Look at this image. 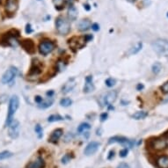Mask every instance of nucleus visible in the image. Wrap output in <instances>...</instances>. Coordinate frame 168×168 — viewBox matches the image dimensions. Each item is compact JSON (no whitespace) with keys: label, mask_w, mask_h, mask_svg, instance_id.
<instances>
[{"label":"nucleus","mask_w":168,"mask_h":168,"mask_svg":"<svg viewBox=\"0 0 168 168\" xmlns=\"http://www.w3.org/2000/svg\"><path fill=\"white\" fill-rule=\"evenodd\" d=\"M152 48L158 55L168 56V41L165 39H158L151 44Z\"/></svg>","instance_id":"nucleus-1"},{"label":"nucleus","mask_w":168,"mask_h":168,"mask_svg":"<svg viewBox=\"0 0 168 168\" xmlns=\"http://www.w3.org/2000/svg\"><path fill=\"white\" fill-rule=\"evenodd\" d=\"M19 100L18 96L16 95H13L11 99H10L9 103V110H8V115H7V119H6V121H5V126H9L10 123L13 121V120L14 114L16 113L17 109L19 108Z\"/></svg>","instance_id":"nucleus-2"},{"label":"nucleus","mask_w":168,"mask_h":168,"mask_svg":"<svg viewBox=\"0 0 168 168\" xmlns=\"http://www.w3.org/2000/svg\"><path fill=\"white\" fill-rule=\"evenodd\" d=\"M56 27L57 32L61 35H67L70 31V22L63 17H58L56 20Z\"/></svg>","instance_id":"nucleus-3"},{"label":"nucleus","mask_w":168,"mask_h":168,"mask_svg":"<svg viewBox=\"0 0 168 168\" xmlns=\"http://www.w3.org/2000/svg\"><path fill=\"white\" fill-rule=\"evenodd\" d=\"M55 48V43L50 41H43L39 45V51L43 56H47L48 54L51 53Z\"/></svg>","instance_id":"nucleus-4"},{"label":"nucleus","mask_w":168,"mask_h":168,"mask_svg":"<svg viewBox=\"0 0 168 168\" xmlns=\"http://www.w3.org/2000/svg\"><path fill=\"white\" fill-rule=\"evenodd\" d=\"M151 147L155 150H163L166 149L168 146L167 141L164 137H159V138H155L154 140L151 142Z\"/></svg>","instance_id":"nucleus-5"},{"label":"nucleus","mask_w":168,"mask_h":168,"mask_svg":"<svg viewBox=\"0 0 168 168\" xmlns=\"http://www.w3.org/2000/svg\"><path fill=\"white\" fill-rule=\"evenodd\" d=\"M86 42L84 36L83 37H73L69 40V45L73 49H79L84 47Z\"/></svg>","instance_id":"nucleus-6"},{"label":"nucleus","mask_w":168,"mask_h":168,"mask_svg":"<svg viewBox=\"0 0 168 168\" xmlns=\"http://www.w3.org/2000/svg\"><path fill=\"white\" fill-rule=\"evenodd\" d=\"M19 130H20V124L19 121L13 120L9 125V135L13 139L17 138L19 135Z\"/></svg>","instance_id":"nucleus-7"},{"label":"nucleus","mask_w":168,"mask_h":168,"mask_svg":"<svg viewBox=\"0 0 168 168\" xmlns=\"http://www.w3.org/2000/svg\"><path fill=\"white\" fill-rule=\"evenodd\" d=\"M17 69L14 67H11L10 69L6 70L5 72V74L3 75L2 77V82L4 84H8L10 82H12L14 79V78L17 75Z\"/></svg>","instance_id":"nucleus-8"},{"label":"nucleus","mask_w":168,"mask_h":168,"mask_svg":"<svg viewBox=\"0 0 168 168\" xmlns=\"http://www.w3.org/2000/svg\"><path fill=\"white\" fill-rule=\"evenodd\" d=\"M113 143H119L122 145H126L128 147H130L132 148V146L134 145V143L132 141L129 140L126 137H123V136H114L109 138L108 141V144H113Z\"/></svg>","instance_id":"nucleus-9"},{"label":"nucleus","mask_w":168,"mask_h":168,"mask_svg":"<svg viewBox=\"0 0 168 168\" xmlns=\"http://www.w3.org/2000/svg\"><path fill=\"white\" fill-rule=\"evenodd\" d=\"M20 45L21 47L23 48L26 51L28 52V54H31L33 55L35 52V45L32 40H29V39H26L23 40L22 42H20Z\"/></svg>","instance_id":"nucleus-10"},{"label":"nucleus","mask_w":168,"mask_h":168,"mask_svg":"<svg viewBox=\"0 0 168 168\" xmlns=\"http://www.w3.org/2000/svg\"><path fill=\"white\" fill-rule=\"evenodd\" d=\"M19 8L18 0H7L5 4V11L10 14H13L17 12Z\"/></svg>","instance_id":"nucleus-11"},{"label":"nucleus","mask_w":168,"mask_h":168,"mask_svg":"<svg viewBox=\"0 0 168 168\" xmlns=\"http://www.w3.org/2000/svg\"><path fill=\"white\" fill-rule=\"evenodd\" d=\"M45 160L42 157H38L36 159L29 162L27 165V168H44L45 167Z\"/></svg>","instance_id":"nucleus-12"},{"label":"nucleus","mask_w":168,"mask_h":168,"mask_svg":"<svg viewBox=\"0 0 168 168\" xmlns=\"http://www.w3.org/2000/svg\"><path fill=\"white\" fill-rule=\"evenodd\" d=\"M99 147V144L97 142H91L90 144L87 145V146L84 149V154L86 156H91L94 154Z\"/></svg>","instance_id":"nucleus-13"},{"label":"nucleus","mask_w":168,"mask_h":168,"mask_svg":"<svg viewBox=\"0 0 168 168\" xmlns=\"http://www.w3.org/2000/svg\"><path fill=\"white\" fill-rule=\"evenodd\" d=\"M117 92L116 91H110L109 93L106 94L104 97V102L107 106H111L113 103L116 100Z\"/></svg>","instance_id":"nucleus-14"},{"label":"nucleus","mask_w":168,"mask_h":168,"mask_svg":"<svg viewBox=\"0 0 168 168\" xmlns=\"http://www.w3.org/2000/svg\"><path fill=\"white\" fill-rule=\"evenodd\" d=\"M94 84L93 83V77L92 76H88L85 78V84L84 86V93L85 94H89V93H92L94 92Z\"/></svg>","instance_id":"nucleus-15"},{"label":"nucleus","mask_w":168,"mask_h":168,"mask_svg":"<svg viewBox=\"0 0 168 168\" xmlns=\"http://www.w3.org/2000/svg\"><path fill=\"white\" fill-rule=\"evenodd\" d=\"M75 85H76V82H75L74 79H71L68 80L65 84H64V85L63 86V88H62L63 94H68V93H70V91L74 88Z\"/></svg>","instance_id":"nucleus-16"},{"label":"nucleus","mask_w":168,"mask_h":168,"mask_svg":"<svg viewBox=\"0 0 168 168\" xmlns=\"http://www.w3.org/2000/svg\"><path fill=\"white\" fill-rule=\"evenodd\" d=\"M91 27H92V22H91V20L88 19H82L79 23V26H78L79 30L81 31V32L87 31L89 28H91Z\"/></svg>","instance_id":"nucleus-17"},{"label":"nucleus","mask_w":168,"mask_h":168,"mask_svg":"<svg viewBox=\"0 0 168 168\" xmlns=\"http://www.w3.org/2000/svg\"><path fill=\"white\" fill-rule=\"evenodd\" d=\"M63 134H64L63 130L62 129H57V130L52 132L51 135L49 137V141L52 142V143H56L57 141L60 139V137L63 135Z\"/></svg>","instance_id":"nucleus-18"},{"label":"nucleus","mask_w":168,"mask_h":168,"mask_svg":"<svg viewBox=\"0 0 168 168\" xmlns=\"http://www.w3.org/2000/svg\"><path fill=\"white\" fill-rule=\"evenodd\" d=\"M157 166L159 168H168V156H161L157 159Z\"/></svg>","instance_id":"nucleus-19"},{"label":"nucleus","mask_w":168,"mask_h":168,"mask_svg":"<svg viewBox=\"0 0 168 168\" xmlns=\"http://www.w3.org/2000/svg\"><path fill=\"white\" fill-rule=\"evenodd\" d=\"M68 17L70 20H76L78 17V10L73 5L70 6V8L68 10Z\"/></svg>","instance_id":"nucleus-20"},{"label":"nucleus","mask_w":168,"mask_h":168,"mask_svg":"<svg viewBox=\"0 0 168 168\" xmlns=\"http://www.w3.org/2000/svg\"><path fill=\"white\" fill-rule=\"evenodd\" d=\"M53 104V99L51 97H48L47 99H43L42 102L38 104V107L40 108H42V109H45V108H49Z\"/></svg>","instance_id":"nucleus-21"},{"label":"nucleus","mask_w":168,"mask_h":168,"mask_svg":"<svg viewBox=\"0 0 168 168\" xmlns=\"http://www.w3.org/2000/svg\"><path fill=\"white\" fill-rule=\"evenodd\" d=\"M148 115V113L145 111H138L135 113L134 115H132V118H134L135 120H141V119H145V117Z\"/></svg>","instance_id":"nucleus-22"},{"label":"nucleus","mask_w":168,"mask_h":168,"mask_svg":"<svg viewBox=\"0 0 168 168\" xmlns=\"http://www.w3.org/2000/svg\"><path fill=\"white\" fill-rule=\"evenodd\" d=\"M41 67H39L37 64H35L34 63H33V66H32V68L30 69V72H29V75H32V76H36V75L40 74L41 73Z\"/></svg>","instance_id":"nucleus-23"},{"label":"nucleus","mask_w":168,"mask_h":168,"mask_svg":"<svg viewBox=\"0 0 168 168\" xmlns=\"http://www.w3.org/2000/svg\"><path fill=\"white\" fill-rule=\"evenodd\" d=\"M142 47H143V43H142V42H138L135 47H133L132 48H130V50L129 52V54H130V55H134V54L138 53V52L142 49Z\"/></svg>","instance_id":"nucleus-24"},{"label":"nucleus","mask_w":168,"mask_h":168,"mask_svg":"<svg viewBox=\"0 0 168 168\" xmlns=\"http://www.w3.org/2000/svg\"><path fill=\"white\" fill-rule=\"evenodd\" d=\"M64 120V117L61 116L59 115H52L50 116L48 118V122H55V121H63Z\"/></svg>","instance_id":"nucleus-25"},{"label":"nucleus","mask_w":168,"mask_h":168,"mask_svg":"<svg viewBox=\"0 0 168 168\" xmlns=\"http://www.w3.org/2000/svg\"><path fill=\"white\" fill-rule=\"evenodd\" d=\"M71 104H72V100L69 98H64L60 100V105L62 107H64V108L70 107Z\"/></svg>","instance_id":"nucleus-26"},{"label":"nucleus","mask_w":168,"mask_h":168,"mask_svg":"<svg viewBox=\"0 0 168 168\" xmlns=\"http://www.w3.org/2000/svg\"><path fill=\"white\" fill-rule=\"evenodd\" d=\"M13 153L11 151H8V150H5V151H2L0 152V160H4V159H7L13 157Z\"/></svg>","instance_id":"nucleus-27"},{"label":"nucleus","mask_w":168,"mask_h":168,"mask_svg":"<svg viewBox=\"0 0 168 168\" xmlns=\"http://www.w3.org/2000/svg\"><path fill=\"white\" fill-rule=\"evenodd\" d=\"M90 128H91V126H90V124H88V123H81L79 126V128H78V132L79 133H83L85 130H90Z\"/></svg>","instance_id":"nucleus-28"},{"label":"nucleus","mask_w":168,"mask_h":168,"mask_svg":"<svg viewBox=\"0 0 168 168\" xmlns=\"http://www.w3.org/2000/svg\"><path fill=\"white\" fill-rule=\"evenodd\" d=\"M161 69H162V65H161L160 63H155L154 64L152 65V68H151L152 72L155 73V74H159Z\"/></svg>","instance_id":"nucleus-29"},{"label":"nucleus","mask_w":168,"mask_h":168,"mask_svg":"<svg viewBox=\"0 0 168 168\" xmlns=\"http://www.w3.org/2000/svg\"><path fill=\"white\" fill-rule=\"evenodd\" d=\"M53 3L56 6V9L60 10L64 7V0H53Z\"/></svg>","instance_id":"nucleus-30"},{"label":"nucleus","mask_w":168,"mask_h":168,"mask_svg":"<svg viewBox=\"0 0 168 168\" xmlns=\"http://www.w3.org/2000/svg\"><path fill=\"white\" fill-rule=\"evenodd\" d=\"M34 130H35V133L37 134L38 138H42V135H43V130H42V128L39 124H37L35 128H34Z\"/></svg>","instance_id":"nucleus-31"},{"label":"nucleus","mask_w":168,"mask_h":168,"mask_svg":"<svg viewBox=\"0 0 168 168\" xmlns=\"http://www.w3.org/2000/svg\"><path fill=\"white\" fill-rule=\"evenodd\" d=\"M105 83L107 84V86H108V87H112V86H114V85L115 84L116 81H115V79H114L112 78H110V79H108L106 80Z\"/></svg>","instance_id":"nucleus-32"},{"label":"nucleus","mask_w":168,"mask_h":168,"mask_svg":"<svg viewBox=\"0 0 168 168\" xmlns=\"http://www.w3.org/2000/svg\"><path fill=\"white\" fill-rule=\"evenodd\" d=\"M128 153H129V150L127 149V148H124V149H122L120 151V157H121V158H125V157H127L128 156Z\"/></svg>","instance_id":"nucleus-33"},{"label":"nucleus","mask_w":168,"mask_h":168,"mask_svg":"<svg viewBox=\"0 0 168 168\" xmlns=\"http://www.w3.org/2000/svg\"><path fill=\"white\" fill-rule=\"evenodd\" d=\"M70 157L69 154L64 155V156L63 157V159H62V163L63 164H67L68 162H70Z\"/></svg>","instance_id":"nucleus-34"},{"label":"nucleus","mask_w":168,"mask_h":168,"mask_svg":"<svg viewBox=\"0 0 168 168\" xmlns=\"http://www.w3.org/2000/svg\"><path fill=\"white\" fill-rule=\"evenodd\" d=\"M161 90L165 94H168V81H166L165 84L161 86Z\"/></svg>","instance_id":"nucleus-35"},{"label":"nucleus","mask_w":168,"mask_h":168,"mask_svg":"<svg viewBox=\"0 0 168 168\" xmlns=\"http://www.w3.org/2000/svg\"><path fill=\"white\" fill-rule=\"evenodd\" d=\"M33 32V30H32V28H31V25L30 24H28L27 25V27H26V33H30Z\"/></svg>","instance_id":"nucleus-36"},{"label":"nucleus","mask_w":168,"mask_h":168,"mask_svg":"<svg viewBox=\"0 0 168 168\" xmlns=\"http://www.w3.org/2000/svg\"><path fill=\"white\" fill-rule=\"evenodd\" d=\"M107 118H108V114H107V113H103V114H101V115H100V121H106Z\"/></svg>","instance_id":"nucleus-37"},{"label":"nucleus","mask_w":168,"mask_h":168,"mask_svg":"<svg viewBox=\"0 0 168 168\" xmlns=\"http://www.w3.org/2000/svg\"><path fill=\"white\" fill-rule=\"evenodd\" d=\"M117 168H130V165H129L128 164L121 163L118 166H117Z\"/></svg>","instance_id":"nucleus-38"},{"label":"nucleus","mask_w":168,"mask_h":168,"mask_svg":"<svg viewBox=\"0 0 168 168\" xmlns=\"http://www.w3.org/2000/svg\"><path fill=\"white\" fill-rule=\"evenodd\" d=\"M92 29L94 30V31H99V26L97 23H94L92 25Z\"/></svg>","instance_id":"nucleus-39"},{"label":"nucleus","mask_w":168,"mask_h":168,"mask_svg":"<svg viewBox=\"0 0 168 168\" xmlns=\"http://www.w3.org/2000/svg\"><path fill=\"white\" fill-rule=\"evenodd\" d=\"M72 138H73V135H72L71 133H69V134L65 136V142H68V141L71 140Z\"/></svg>","instance_id":"nucleus-40"},{"label":"nucleus","mask_w":168,"mask_h":168,"mask_svg":"<svg viewBox=\"0 0 168 168\" xmlns=\"http://www.w3.org/2000/svg\"><path fill=\"white\" fill-rule=\"evenodd\" d=\"M115 157V151L114 150H111L110 152H109V155H108V159H112L113 158Z\"/></svg>","instance_id":"nucleus-41"},{"label":"nucleus","mask_w":168,"mask_h":168,"mask_svg":"<svg viewBox=\"0 0 168 168\" xmlns=\"http://www.w3.org/2000/svg\"><path fill=\"white\" fill-rule=\"evenodd\" d=\"M42 100H43V99H42V98L41 96H36V97H35V102H37L38 104L42 102Z\"/></svg>","instance_id":"nucleus-42"},{"label":"nucleus","mask_w":168,"mask_h":168,"mask_svg":"<svg viewBox=\"0 0 168 168\" xmlns=\"http://www.w3.org/2000/svg\"><path fill=\"white\" fill-rule=\"evenodd\" d=\"M143 88H144V85L142 84H137V86H136V89H137L138 91H140V90H142Z\"/></svg>","instance_id":"nucleus-43"},{"label":"nucleus","mask_w":168,"mask_h":168,"mask_svg":"<svg viewBox=\"0 0 168 168\" xmlns=\"http://www.w3.org/2000/svg\"><path fill=\"white\" fill-rule=\"evenodd\" d=\"M53 94H54V92H53V91H50V92H48L47 95L48 96H49V97H51L52 95H53Z\"/></svg>","instance_id":"nucleus-44"},{"label":"nucleus","mask_w":168,"mask_h":168,"mask_svg":"<svg viewBox=\"0 0 168 168\" xmlns=\"http://www.w3.org/2000/svg\"><path fill=\"white\" fill-rule=\"evenodd\" d=\"M128 2H130V3H133V2H135L136 0H127Z\"/></svg>","instance_id":"nucleus-45"},{"label":"nucleus","mask_w":168,"mask_h":168,"mask_svg":"<svg viewBox=\"0 0 168 168\" xmlns=\"http://www.w3.org/2000/svg\"><path fill=\"white\" fill-rule=\"evenodd\" d=\"M166 16H167V18H168V13H167V14H166Z\"/></svg>","instance_id":"nucleus-46"},{"label":"nucleus","mask_w":168,"mask_h":168,"mask_svg":"<svg viewBox=\"0 0 168 168\" xmlns=\"http://www.w3.org/2000/svg\"><path fill=\"white\" fill-rule=\"evenodd\" d=\"M0 3H1V0H0Z\"/></svg>","instance_id":"nucleus-47"}]
</instances>
